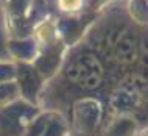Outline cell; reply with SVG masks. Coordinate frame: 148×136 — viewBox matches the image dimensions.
Here are the masks:
<instances>
[{
	"label": "cell",
	"mask_w": 148,
	"mask_h": 136,
	"mask_svg": "<svg viewBox=\"0 0 148 136\" xmlns=\"http://www.w3.org/2000/svg\"><path fill=\"white\" fill-rule=\"evenodd\" d=\"M79 5H81V0H59V6L66 11L77 10Z\"/></svg>",
	"instance_id": "6da1fadb"
}]
</instances>
